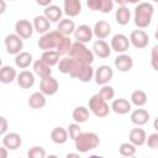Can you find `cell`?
Returning <instances> with one entry per match:
<instances>
[{"mask_svg":"<svg viewBox=\"0 0 158 158\" xmlns=\"http://www.w3.org/2000/svg\"><path fill=\"white\" fill-rule=\"evenodd\" d=\"M68 133H69V137L73 139V141H75L77 138H78V136L83 132L81 131V127L79 126V123L78 122H75V123H70L69 126H68Z\"/></svg>","mask_w":158,"mask_h":158,"instance_id":"40","label":"cell"},{"mask_svg":"<svg viewBox=\"0 0 158 158\" xmlns=\"http://www.w3.org/2000/svg\"><path fill=\"white\" fill-rule=\"evenodd\" d=\"M151 65L156 72H158V44H156L151 51Z\"/></svg>","mask_w":158,"mask_h":158,"instance_id":"41","label":"cell"},{"mask_svg":"<svg viewBox=\"0 0 158 158\" xmlns=\"http://www.w3.org/2000/svg\"><path fill=\"white\" fill-rule=\"evenodd\" d=\"M130 42L137 49H143L149 43V37L143 30H133L130 33Z\"/></svg>","mask_w":158,"mask_h":158,"instance_id":"10","label":"cell"},{"mask_svg":"<svg viewBox=\"0 0 158 158\" xmlns=\"http://www.w3.org/2000/svg\"><path fill=\"white\" fill-rule=\"evenodd\" d=\"M152 1H153V2H157V4H158V0H152Z\"/></svg>","mask_w":158,"mask_h":158,"instance_id":"54","label":"cell"},{"mask_svg":"<svg viewBox=\"0 0 158 158\" xmlns=\"http://www.w3.org/2000/svg\"><path fill=\"white\" fill-rule=\"evenodd\" d=\"M118 152L123 157H133L136 154V146L133 143H131V142L121 143V146L118 148Z\"/></svg>","mask_w":158,"mask_h":158,"instance_id":"37","label":"cell"},{"mask_svg":"<svg viewBox=\"0 0 158 158\" xmlns=\"http://www.w3.org/2000/svg\"><path fill=\"white\" fill-rule=\"evenodd\" d=\"M99 95L106 100V101H110V100H114V96H115V90L111 85H101V89L99 90Z\"/></svg>","mask_w":158,"mask_h":158,"instance_id":"38","label":"cell"},{"mask_svg":"<svg viewBox=\"0 0 158 158\" xmlns=\"http://www.w3.org/2000/svg\"><path fill=\"white\" fill-rule=\"evenodd\" d=\"M94 74H95V72H94V68L91 67V64L83 62L80 59L73 58V65H72V70L69 73V75L72 78L79 79L83 83H89L94 78Z\"/></svg>","mask_w":158,"mask_h":158,"instance_id":"2","label":"cell"},{"mask_svg":"<svg viewBox=\"0 0 158 158\" xmlns=\"http://www.w3.org/2000/svg\"><path fill=\"white\" fill-rule=\"evenodd\" d=\"M114 10V0H102V6L100 12L102 14H109Z\"/></svg>","mask_w":158,"mask_h":158,"instance_id":"44","label":"cell"},{"mask_svg":"<svg viewBox=\"0 0 158 158\" xmlns=\"http://www.w3.org/2000/svg\"><path fill=\"white\" fill-rule=\"evenodd\" d=\"M64 14L68 17H75L81 12V2L80 0H64Z\"/></svg>","mask_w":158,"mask_h":158,"instance_id":"21","label":"cell"},{"mask_svg":"<svg viewBox=\"0 0 158 158\" xmlns=\"http://www.w3.org/2000/svg\"><path fill=\"white\" fill-rule=\"evenodd\" d=\"M154 38L158 41V26H157V28H156V32H154Z\"/></svg>","mask_w":158,"mask_h":158,"instance_id":"52","label":"cell"},{"mask_svg":"<svg viewBox=\"0 0 158 158\" xmlns=\"http://www.w3.org/2000/svg\"><path fill=\"white\" fill-rule=\"evenodd\" d=\"M86 5L93 11H100L102 6V0H86Z\"/></svg>","mask_w":158,"mask_h":158,"instance_id":"43","label":"cell"},{"mask_svg":"<svg viewBox=\"0 0 158 158\" xmlns=\"http://www.w3.org/2000/svg\"><path fill=\"white\" fill-rule=\"evenodd\" d=\"M33 62V57L30 52H20L15 56V65L20 69L28 68Z\"/></svg>","mask_w":158,"mask_h":158,"instance_id":"28","label":"cell"},{"mask_svg":"<svg viewBox=\"0 0 158 158\" xmlns=\"http://www.w3.org/2000/svg\"><path fill=\"white\" fill-rule=\"evenodd\" d=\"M27 104H28V106L31 109H42L47 104L46 95L42 91H36V93H33V94L30 95Z\"/></svg>","mask_w":158,"mask_h":158,"instance_id":"24","label":"cell"},{"mask_svg":"<svg viewBox=\"0 0 158 158\" xmlns=\"http://www.w3.org/2000/svg\"><path fill=\"white\" fill-rule=\"evenodd\" d=\"M93 32H94V36L98 37V40H104V38L109 37V35L111 33V26L107 21L101 20L94 25Z\"/></svg>","mask_w":158,"mask_h":158,"instance_id":"20","label":"cell"},{"mask_svg":"<svg viewBox=\"0 0 158 158\" xmlns=\"http://www.w3.org/2000/svg\"><path fill=\"white\" fill-rule=\"evenodd\" d=\"M142 0H130V2L131 4H138V2H141Z\"/></svg>","mask_w":158,"mask_h":158,"instance_id":"53","label":"cell"},{"mask_svg":"<svg viewBox=\"0 0 158 158\" xmlns=\"http://www.w3.org/2000/svg\"><path fill=\"white\" fill-rule=\"evenodd\" d=\"M43 15L51 21V22H59L62 20V15L63 11L59 6L57 5H49L47 7H44L43 10Z\"/></svg>","mask_w":158,"mask_h":158,"instance_id":"27","label":"cell"},{"mask_svg":"<svg viewBox=\"0 0 158 158\" xmlns=\"http://www.w3.org/2000/svg\"><path fill=\"white\" fill-rule=\"evenodd\" d=\"M131 109H132V102H130L125 98L114 99L111 102V110L118 115H126L131 111Z\"/></svg>","mask_w":158,"mask_h":158,"instance_id":"14","label":"cell"},{"mask_svg":"<svg viewBox=\"0 0 158 158\" xmlns=\"http://www.w3.org/2000/svg\"><path fill=\"white\" fill-rule=\"evenodd\" d=\"M93 52L95 56H98L99 58H107L111 54V46H109L107 42H105L104 40H98L93 43Z\"/></svg>","mask_w":158,"mask_h":158,"instance_id":"18","label":"cell"},{"mask_svg":"<svg viewBox=\"0 0 158 158\" xmlns=\"http://www.w3.org/2000/svg\"><path fill=\"white\" fill-rule=\"evenodd\" d=\"M59 53L56 51V49H48V51H43L42 56H41V59L47 63L48 65L53 67V65H57L59 63Z\"/></svg>","mask_w":158,"mask_h":158,"instance_id":"33","label":"cell"},{"mask_svg":"<svg viewBox=\"0 0 158 158\" xmlns=\"http://www.w3.org/2000/svg\"><path fill=\"white\" fill-rule=\"evenodd\" d=\"M75 23L70 19H62L57 25V30L64 36H70L75 32Z\"/></svg>","mask_w":158,"mask_h":158,"instance_id":"30","label":"cell"},{"mask_svg":"<svg viewBox=\"0 0 158 158\" xmlns=\"http://www.w3.org/2000/svg\"><path fill=\"white\" fill-rule=\"evenodd\" d=\"M153 128L158 132V116L154 118V121H153Z\"/></svg>","mask_w":158,"mask_h":158,"instance_id":"50","label":"cell"},{"mask_svg":"<svg viewBox=\"0 0 158 158\" xmlns=\"http://www.w3.org/2000/svg\"><path fill=\"white\" fill-rule=\"evenodd\" d=\"M72 40L69 38V36H63L62 41L59 42L58 47L56 48V51L59 53V56H65V54H69L70 49H72Z\"/></svg>","mask_w":158,"mask_h":158,"instance_id":"35","label":"cell"},{"mask_svg":"<svg viewBox=\"0 0 158 158\" xmlns=\"http://www.w3.org/2000/svg\"><path fill=\"white\" fill-rule=\"evenodd\" d=\"M33 27H35V31L37 33H46L49 31V27H51V21L44 16V15H38L33 19Z\"/></svg>","mask_w":158,"mask_h":158,"instance_id":"25","label":"cell"},{"mask_svg":"<svg viewBox=\"0 0 158 158\" xmlns=\"http://www.w3.org/2000/svg\"><path fill=\"white\" fill-rule=\"evenodd\" d=\"M147 146L152 149H158V132H154V133H151L148 137H147V141H146Z\"/></svg>","mask_w":158,"mask_h":158,"instance_id":"42","label":"cell"},{"mask_svg":"<svg viewBox=\"0 0 158 158\" xmlns=\"http://www.w3.org/2000/svg\"><path fill=\"white\" fill-rule=\"evenodd\" d=\"M110 46H111L112 51H115L117 53H125L130 48L131 42H130V38L127 36H125L123 33H116L112 36Z\"/></svg>","mask_w":158,"mask_h":158,"instance_id":"8","label":"cell"},{"mask_svg":"<svg viewBox=\"0 0 158 158\" xmlns=\"http://www.w3.org/2000/svg\"><path fill=\"white\" fill-rule=\"evenodd\" d=\"M72 117L75 122L84 123L90 117V110H88L85 106H77L72 112Z\"/></svg>","mask_w":158,"mask_h":158,"instance_id":"32","label":"cell"},{"mask_svg":"<svg viewBox=\"0 0 158 158\" xmlns=\"http://www.w3.org/2000/svg\"><path fill=\"white\" fill-rule=\"evenodd\" d=\"M115 2H116L118 6H126V5L130 2V0H115Z\"/></svg>","mask_w":158,"mask_h":158,"instance_id":"48","label":"cell"},{"mask_svg":"<svg viewBox=\"0 0 158 158\" xmlns=\"http://www.w3.org/2000/svg\"><path fill=\"white\" fill-rule=\"evenodd\" d=\"M112 77H114V70L110 65H106V64H102V65L98 67L96 70H95V74H94L95 83L98 85L109 84V81L112 79Z\"/></svg>","mask_w":158,"mask_h":158,"instance_id":"9","label":"cell"},{"mask_svg":"<svg viewBox=\"0 0 158 158\" xmlns=\"http://www.w3.org/2000/svg\"><path fill=\"white\" fill-rule=\"evenodd\" d=\"M33 31H35L33 23H31L28 20L21 19V20H19V21L15 23V32H16L21 38H23V40H27V38L32 37Z\"/></svg>","mask_w":158,"mask_h":158,"instance_id":"12","label":"cell"},{"mask_svg":"<svg viewBox=\"0 0 158 158\" xmlns=\"http://www.w3.org/2000/svg\"><path fill=\"white\" fill-rule=\"evenodd\" d=\"M27 156H28V158H44L46 151L41 146H33L32 148L28 149Z\"/></svg>","mask_w":158,"mask_h":158,"instance_id":"39","label":"cell"},{"mask_svg":"<svg viewBox=\"0 0 158 158\" xmlns=\"http://www.w3.org/2000/svg\"><path fill=\"white\" fill-rule=\"evenodd\" d=\"M57 65H58V69H59L60 73L69 74L70 70H72V65H73V58L70 56L69 57H63Z\"/></svg>","mask_w":158,"mask_h":158,"instance_id":"36","label":"cell"},{"mask_svg":"<svg viewBox=\"0 0 158 158\" xmlns=\"http://www.w3.org/2000/svg\"><path fill=\"white\" fill-rule=\"evenodd\" d=\"M2 144L7 148V149H11V151H15L17 148L21 147L22 144V139H21V136L16 132H10V133H5L2 136Z\"/></svg>","mask_w":158,"mask_h":158,"instance_id":"16","label":"cell"},{"mask_svg":"<svg viewBox=\"0 0 158 158\" xmlns=\"http://www.w3.org/2000/svg\"><path fill=\"white\" fill-rule=\"evenodd\" d=\"M75 149L79 153H86L95 149L100 144V138L95 132H81L74 141Z\"/></svg>","mask_w":158,"mask_h":158,"instance_id":"3","label":"cell"},{"mask_svg":"<svg viewBox=\"0 0 158 158\" xmlns=\"http://www.w3.org/2000/svg\"><path fill=\"white\" fill-rule=\"evenodd\" d=\"M114 64H115V68L118 72H128L133 67V59H132L131 56L125 54V53H121V54H118L115 58Z\"/></svg>","mask_w":158,"mask_h":158,"instance_id":"15","label":"cell"},{"mask_svg":"<svg viewBox=\"0 0 158 158\" xmlns=\"http://www.w3.org/2000/svg\"><path fill=\"white\" fill-rule=\"evenodd\" d=\"M128 139L131 143H133L136 147H141L146 143L147 141V135H146V131L143 128H139V127H136V128H132L128 133Z\"/></svg>","mask_w":158,"mask_h":158,"instance_id":"19","label":"cell"},{"mask_svg":"<svg viewBox=\"0 0 158 158\" xmlns=\"http://www.w3.org/2000/svg\"><path fill=\"white\" fill-rule=\"evenodd\" d=\"M0 2H1V10H0V12H1V14H4V12H5V10H6L5 0H0Z\"/></svg>","mask_w":158,"mask_h":158,"instance_id":"49","label":"cell"},{"mask_svg":"<svg viewBox=\"0 0 158 158\" xmlns=\"http://www.w3.org/2000/svg\"><path fill=\"white\" fill-rule=\"evenodd\" d=\"M36 2H37V5H40V6H44V7L52 5V0H36Z\"/></svg>","mask_w":158,"mask_h":158,"instance_id":"46","label":"cell"},{"mask_svg":"<svg viewBox=\"0 0 158 158\" xmlns=\"http://www.w3.org/2000/svg\"><path fill=\"white\" fill-rule=\"evenodd\" d=\"M23 38H21L17 33H10L5 37L4 40V43H5V47H6V52L9 54H19L20 52H22V48H23Z\"/></svg>","mask_w":158,"mask_h":158,"instance_id":"7","label":"cell"},{"mask_svg":"<svg viewBox=\"0 0 158 158\" xmlns=\"http://www.w3.org/2000/svg\"><path fill=\"white\" fill-rule=\"evenodd\" d=\"M147 100H148L147 94H146L143 90H141V89L135 90V91L131 94V102H132L133 105H136L137 107H141V106L146 105V104H147Z\"/></svg>","mask_w":158,"mask_h":158,"instance_id":"34","label":"cell"},{"mask_svg":"<svg viewBox=\"0 0 158 158\" xmlns=\"http://www.w3.org/2000/svg\"><path fill=\"white\" fill-rule=\"evenodd\" d=\"M17 73L16 69L10 65H2L0 69V81L2 84H10L14 80H16Z\"/></svg>","mask_w":158,"mask_h":158,"instance_id":"26","label":"cell"},{"mask_svg":"<svg viewBox=\"0 0 158 158\" xmlns=\"http://www.w3.org/2000/svg\"><path fill=\"white\" fill-rule=\"evenodd\" d=\"M131 122L136 126H143L149 121V112L144 109H136L131 112Z\"/></svg>","mask_w":158,"mask_h":158,"instance_id":"22","label":"cell"},{"mask_svg":"<svg viewBox=\"0 0 158 158\" xmlns=\"http://www.w3.org/2000/svg\"><path fill=\"white\" fill-rule=\"evenodd\" d=\"M9 1H14V0H9Z\"/></svg>","mask_w":158,"mask_h":158,"instance_id":"55","label":"cell"},{"mask_svg":"<svg viewBox=\"0 0 158 158\" xmlns=\"http://www.w3.org/2000/svg\"><path fill=\"white\" fill-rule=\"evenodd\" d=\"M68 137H69V133H68V130L63 128V127H54L52 131H51V139L57 143V144H63L68 141Z\"/></svg>","mask_w":158,"mask_h":158,"instance_id":"29","label":"cell"},{"mask_svg":"<svg viewBox=\"0 0 158 158\" xmlns=\"http://www.w3.org/2000/svg\"><path fill=\"white\" fill-rule=\"evenodd\" d=\"M7 148L2 144V147H0V153H1V156H0V158H6L7 157V151H6Z\"/></svg>","mask_w":158,"mask_h":158,"instance_id":"47","label":"cell"},{"mask_svg":"<svg viewBox=\"0 0 158 158\" xmlns=\"http://www.w3.org/2000/svg\"><path fill=\"white\" fill-rule=\"evenodd\" d=\"M16 81L19 84L20 88L22 89H30L35 85V74L30 70H22L17 74V78H16Z\"/></svg>","mask_w":158,"mask_h":158,"instance_id":"17","label":"cell"},{"mask_svg":"<svg viewBox=\"0 0 158 158\" xmlns=\"http://www.w3.org/2000/svg\"><path fill=\"white\" fill-rule=\"evenodd\" d=\"M93 36H94V32L89 25H80L75 28V32H74V40L77 42H81V43L90 42Z\"/></svg>","mask_w":158,"mask_h":158,"instance_id":"13","label":"cell"},{"mask_svg":"<svg viewBox=\"0 0 158 158\" xmlns=\"http://www.w3.org/2000/svg\"><path fill=\"white\" fill-rule=\"evenodd\" d=\"M59 89V84L57 81V79L52 75L42 78L41 83H40V91H42L44 95H54Z\"/></svg>","mask_w":158,"mask_h":158,"instance_id":"11","label":"cell"},{"mask_svg":"<svg viewBox=\"0 0 158 158\" xmlns=\"http://www.w3.org/2000/svg\"><path fill=\"white\" fill-rule=\"evenodd\" d=\"M153 14H154V7L151 2H147V1L138 2L135 7V15H133L135 25L138 28L148 27L152 22Z\"/></svg>","mask_w":158,"mask_h":158,"instance_id":"1","label":"cell"},{"mask_svg":"<svg viewBox=\"0 0 158 158\" xmlns=\"http://www.w3.org/2000/svg\"><path fill=\"white\" fill-rule=\"evenodd\" d=\"M32 68H33V73H35L36 75H38L41 79L52 75L51 65H48L47 63H44L42 59H37V60H35L33 64H32Z\"/></svg>","mask_w":158,"mask_h":158,"instance_id":"23","label":"cell"},{"mask_svg":"<svg viewBox=\"0 0 158 158\" xmlns=\"http://www.w3.org/2000/svg\"><path fill=\"white\" fill-rule=\"evenodd\" d=\"M115 20L118 25L126 26L131 20V11L127 6H118V9L115 12Z\"/></svg>","mask_w":158,"mask_h":158,"instance_id":"31","label":"cell"},{"mask_svg":"<svg viewBox=\"0 0 158 158\" xmlns=\"http://www.w3.org/2000/svg\"><path fill=\"white\" fill-rule=\"evenodd\" d=\"M0 122H1V126H0V135L4 136L7 131V127H9V123H7V120L5 116H1L0 117Z\"/></svg>","mask_w":158,"mask_h":158,"instance_id":"45","label":"cell"},{"mask_svg":"<svg viewBox=\"0 0 158 158\" xmlns=\"http://www.w3.org/2000/svg\"><path fill=\"white\" fill-rule=\"evenodd\" d=\"M89 110L96 117H106L111 111V106H109L107 101L104 100L98 93L89 99Z\"/></svg>","mask_w":158,"mask_h":158,"instance_id":"5","label":"cell"},{"mask_svg":"<svg viewBox=\"0 0 158 158\" xmlns=\"http://www.w3.org/2000/svg\"><path fill=\"white\" fill-rule=\"evenodd\" d=\"M67 157H68V158H69V157H79V154H77V153H68Z\"/></svg>","mask_w":158,"mask_h":158,"instance_id":"51","label":"cell"},{"mask_svg":"<svg viewBox=\"0 0 158 158\" xmlns=\"http://www.w3.org/2000/svg\"><path fill=\"white\" fill-rule=\"evenodd\" d=\"M69 56L73 57V58H77V59H80L83 62H86L89 64H91L94 62V52L91 49H89L85 43H81V42H73L72 44V49L69 52Z\"/></svg>","mask_w":158,"mask_h":158,"instance_id":"6","label":"cell"},{"mask_svg":"<svg viewBox=\"0 0 158 158\" xmlns=\"http://www.w3.org/2000/svg\"><path fill=\"white\" fill-rule=\"evenodd\" d=\"M64 35H62L58 30L56 31H48L46 33H43L38 42H37V46L40 47V49H43V51H48V49H56L59 44V42L62 41Z\"/></svg>","mask_w":158,"mask_h":158,"instance_id":"4","label":"cell"}]
</instances>
